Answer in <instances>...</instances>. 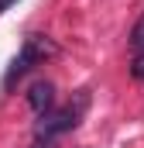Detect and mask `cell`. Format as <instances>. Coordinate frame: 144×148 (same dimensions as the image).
I'll list each match as a JSON object with an SVG mask.
<instances>
[{"label": "cell", "mask_w": 144, "mask_h": 148, "mask_svg": "<svg viewBox=\"0 0 144 148\" xmlns=\"http://www.w3.org/2000/svg\"><path fill=\"white\" fill-rule=\"evenodd\" d=\"M130 76L144 83V52H134V59H130Z\"/></svg>", "instance_id": "obj_5"}, {"label": "cell", "mask_w": 144, "mask_h": 148, "mask_svg": "<svg viewBox=\"0 0 144 148\" xmlns=\"http://www.w3.org/2000/svg\"><path fill=\"white\" fill-rule=\"evenodd\" d=\"M55 55H58V45H55L52 38L28 35L24 45H21V52H17V59L10 62V69H7V76H3V86H10L14 79H21L28 69H35V66H41L45 59H55Z\"/></svg>", "instance_id": "obj_2"}, {"label": "cell", "mask_w": 144, "mask_h": 148, "mask_svg": "<svg viewBox=\"0 0 144 148\" xmlns=\"http://www.w3.org/2000/svg\"><path fill=\"white\" fill-rule=\"evenodd\" d=\"M86 107H89V90H79L75 100H69L62 110H52V114H45V117L38 121L35 134H38V138H52V141H55L58 134H65V131H72V127H79V121H82Z\"/></svg>", "instance_id": "obj_1"}, {"label": "cell", "mask_w": 144, "mask_h": 148, "mask_svg": "<svg viewBox=\"0 0 144 148\" xmlns=\"http://www.w3.org/2000/svg\"><path fill=\"white\" fill-rule=\"evenodd\" d=\"M31 148H55V141H52V138H38Z\"/></svg>", "instance_id": "obj_6"}, {"label": "cell", "mask_w": 144, "mask_h": 148, "mask_svg": "<svg viewBox=\"0 0 144 148\" xmlns=\"http://www.w3.org/2000/svg\"><path fill=\"white\" fill-rule=\"evenodd\" d=\"M10 3H17V0H0V14H3V10H7Z\"/></svg>", "instance_id": "obj_7"}, {"label": "cell", "mask_w": 144, "mask_h": 148, "mask_svg": "<svg viewBox=\"0 0 144 148\" xmlns=\"http://www.w3.org/2000/svg\"><path fill=\"white\" fill-rule=\"evenodd\" d=\"M130 48L134 52H144V14L137 17V24L130 28Z\"/></svg>", "instance_id": "obj_4"}, {"label": "cell", "mask_w": 144, "mask_h": 148, "mask_svg": "<svg viewBox=\"0 0 144 148\" xmlns=\"http://www.w3.org/2000/svg\"><path fill=\"white\" fill-rule=\"evenodd\" d=\"M52 103H55V86L48 83V79H38V83H31L28 86V107L35 114H52Z\"/></svg>", "instance_id": "obj_3"}]
</instances>
